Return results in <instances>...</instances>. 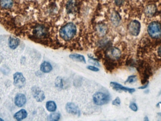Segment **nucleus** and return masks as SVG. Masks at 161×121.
Returning <instances> with one entry per match:
<instances>
[{"instance_id":"423d86ee","label":"nucleus","mask_w":161,"mask_h":121,"mask_svg":"<svg viewBox=\"0 0 161 121\" xmlns=\"http://www.w3.org/2000/svg\"><path fill=\"white\" fill-rule=\"evenodd\" d=\"M32 95L34 98L38 102H42L44 99V93L40 88L37 87H34L32 89Z\"/></svg>"},{"instance_id":"39448f33","label":"nucleus","mask_w":161,"mask_h":121,"mask_svg":"<svg viewBox=\"0 0 161 121\" xmlns=\"http://www.w3.org/2000/svg\"><path fill=\"white\" fill-rule=\"evenodd\" d=\"M140 24L138 21H133L129 24L128 29L130 34L134 36H137L140 34Z\"/></svg>"},{"instance_id":"c85d7f7f","label":"nucleus","mask_w":161,"mask_h":121,"mask_svg":"<svg viewBox=\"0 0 161 121\" xmlns=\"http://www.w3.org/2000/svg\"><path fill=\"white\" fill-rule=\"evenodd\" d=\"M157 53H158L159 56L161 57V46H160L157 50Z\"/></svg>"},{"instance_id":"412c9836","label":"nucleus","mask_w":161,"mask_h":121,"mask_svg":"<svg viewBox=\"0 0 161 121\" xmlns=\"http://www.w3.org/2000/svg\"><path fill=\"white\" fill-rule=\"evenodd\" d=\"M107 29L105 25L100 24L97 26V31L99 32V33L102 35L105 34L107 32Z\"/></svg>"},{"instance_id":"f3484780","label":"nucleus","mask_w":161,"mask_h":121,"mask_svg":"<svg viewBox=\"0 0 161 121\" xmlns=\"http://www.w3.org/2000/svg\"><path fill=\"white\" fill-rule=\"evenodd\" d=\"M156 12V7L154 5H150L146 7L145 13L148 16L151 17Z\"/></svg>"},{"instance_id":"bb28decb","label":"nucleus","mask_w":161,"mask_h":121,"mask_svg":"<svg viewBox=\"0 0 161 121\" xmlns=\"http://www.w3.org/2000/svg\"><path fill=\"white\" fill-rule=\"evenodd\" d=\"M89 62L92 64L95 65V66H99V63L97 62V61H95V60L94 59H92V60H89Z\"/></svg>"},{"instance_id":"9d476101","label":"nucleus","mask_w":161,"mask_h":121,"mask_svg":"<svg viewBox=\"0 0 161 121\" xmlns=\"http://www.w3.org/2000/svg\"><path fill=\"white\" fill-rule=\"evenodd\" d=\"M14 5L13 0H0V8L4 11L11 10Z\"/></svg>"},{"instance_id":"dca6fc26","label":"nucleus","mask_w":161,"mask_h":121,"mask_svg":"<svg viewBox=\"0 0 161 121\" xmlns=\"http://www.w3.org/2000/svg\"><path fill=\"white\" fill-rule=\"evenodd\" d=\"M46 108L50 112H54L57 109V105L52 101H49L46 103Z\"/></svg>"},{"instance_id":"2eb2a0df","label":"nucleus","mask_w":161,"mask_h":121,"mask_svg":"<svg viewBox=\"0 0 161 121\" xmlns=\"http://www.w3.org/2000/svg\"><path fill=\"white\" fill-rule=\"evenodd\" d=\"M110 56L113 58L117 59L120 57L121 51L118 48H113L110 50L109 52Z\"/></svg>"},{"instance_id":"2f4dec72","label":"nucleus","mask_w":161,"mask_h":121,"mask_svg":"<svg viewBox=\"0 0 161 121\" xmlns=\"http://www.w3.org/2000/svg\"><path fill=\"white\" fill-rule=\"evenodd\" d=\"M158 114L161 117V113H158Z\"/></svg>"},{"instance_id":"ddd939ff","label":"nucleus","mask_w":161,"mask_h":121,"mask_svg":"<svg viewBox=\"0 0 161 121\" xmlns=\"http://www.w3.org/2000/svg\"><path fill=\"white\" fill-rule=\"evenodd\" d=\"M69 57L72 60L75 61L81 62V63H86L85 59L83 56L76 53H72L69 55Z\"/></svg>"},{"instance_id":"6ab92c4d","label":"nucleus","mask_w":161,"mask_h":121,"mask_svg":"<svg viewBox=\"0 0 161 121\" xmlns=\"http://www.w3.org/2000/svg\"><path fill=\"white\" fill-rule=\"evenodd\" d=\"M60 117V114L59 113H52L49 116L48 120L49 121H58Z\"/></svg>"},{"instance_id":"9b49d317","label":"nucleus","mask_w":161,"mask_h":121,"mask_svg":"<svg viewBox=\"0 0 161 121\" xmlns=\"http://www.w3.org/2000/svg\"><path fill=\"white\" fill-rule=\"evenodd\" d=\"M19 44L20 40L19 38L13 36H10L9 38L8 44L11 49L13 50L16 49L19 45Z\"/></svg>"},{"instance_id":"f03ea898","label":"nucleus","mask_w":161,"mask_h":121,"mask_svg":"<svg viewBox=\"0 0 161 121\" xmlns=\"http://www.w3.org/2000/svg\"><path fill=\"white\" fill-rule=\"evenodd\" d=\"M148 33L153 38H159L161 37V24L156 22H153L148 25Z\"/></svg>"},{"instance_id":"20e7f679","label":"nucleus","mask_w":161,"mask_h":121,"mask_svg":"<svg viewBox=\"0 0 161 121\" xmlns=\"http://www.w3.org/2000/svg\"><path fill=\"white\" fill-rule=\"evenodd\" d=\"M14 84L18 88H22L26 84V80L23 74L17 72L14 74Z\"/></svg>"},{"instance_id":"393cba45","label":"nucleus","mask_w":161,"mask_h":121,"mask_svg":"<svg viewBox=\"0 0 161 121\" xmlns=\"http://www.w3.org/2000/svg\"><path fill=\"white\" fill-rule=\"evenodd\" d=\"M88 69L91 70V71H94V72H98L99 70L98 68H97L96 67L93 66H88L87 67Z\"/></svg>"},{"instance_id":"a211bd4d","label":"nucleus","mask_w":161,"mask_h":121,"mask_svg":"<svg viewBox=\"0 0 161 121\" xmlns=\"http://www.w3.org/2000/svg\"><path fill=\"white\" fill-rule=\"evenodd\" d=\"M111 21L115 25L119 24L121 21V18L118 13L117 12H114L113 13L111 16Z\"/></svg>"},{"instance_id":"1a4fd4ad","label":"nucleus","mask_w":161,"mask_h":121,"mask_svg":"<svg viewBox=\"0 0 161 121\" xmlns=\"http://www.w3.org/2000/svg\"><path fill=\"white\" fill-rule=\"evenodd\" d=\"M110 85L111 87H112L114 90H123V91L128 92L130 93H133L135 91V90L134 88L125 87L124 86H122V85L120 84L117 82H111L110 83Z\"/></svg>"},{"instance_id":"7ed1b4c3","label":"nucleus","mask_w":161,"mask_h":121,"mask_svg":"<svg viewBox=\"0 0 161 121\" xmlns=\"http://www.w3.org/2000/svg\"><path fill=\"white\" fill-rule=\"evenodd\" d=\"M93 99L96 105L101 106L107 103L109 100V97L105 93L97 92L94 95Z\"/></svg>"},{"instance_id":"a878e982","label":"nucleus","mask_w":161,"mask_h":121,"mask_svg":"<svg viewBox=\"0 0 161 121\" xmlns=\"http://www.w3.org/2000/svg\"><path fill=\"white\" fill-rule=\"evenodd\" d=\"M115 4L117 5L121 6L123 4L125 0H115Z\"/></svg>"},{"instance_id":"5701e85b","label":"nucleus","mask_w":161,"mask_h":121,"mask_svg":"<svg viewBox=\"0 0 161 121\" xmlns=\"http://www.w3.org/2000/svg\"><path fill=\"white\" fill-rule=\"evenodd\" d=\"M130 108H131V110L134 112L137 111V110L138 109L137 105L135 103H132L130 104Z\"/></svg>"},{"instance_id":"aec40b11","label":"nucleus","mask_w":161,"mask_h":121,"mask_svg":"<svg viewBox=\"0 0 161 121\" xmlns=\"http://www.w3.org/2000/svg\"><path fill=\"white\" fill-rule=\"evenodd\" d=\"M55 84V86L56 87L58 88H62L63 86L62 79L60 77H57L56 79Z\"/></svg>"},{"instance_id":"cd10ccee","label":"nucleus","mask_w":161,"mask_h":121,"mask_svg":"<svg viewBox=\"0 0 161 121\" xmlns=\"http://www.w3.org/2000/svg\"><path fill=\"white\" fill-rule=\"evenodd\" d=\"M149 82H148L147 83H146V84L144 85V86H141V87H140L138 88V89H141V90H143V89H145V88H146L148 87V85L149 84Z\"/></svg>"},{"instance_id":"473e14b6","label":"nucleus","mask_w":161,"mask_h":121,"mask_svg":"<svg viewBox=\"0 0 161 121\" xmlns=\"http://www.w3.org/2000/svg\"><path fill=\"white\" fill-rule=\"evenodd\" d=\"M0 121H3V119H2L1 118H0Z\"/></svg>"},{"instance_id":"f8f14e48","label":"nucleus","mask_w":161,"mask_h":121,"mask_svg":"<svg viewBox=\"0 0 161 121\" xmlns=\"http://www.w3.org/2000/svg\"><path fill=\"white\" fill-rule=\"evenodd\" d=\"M27 116V111L25 109H21L14 114V117L16 120L21 121L26 118Z\"/></svg>"},{"instance_id":"7c9ffc66","label":"nucleus","mask_w":161,"mask_h":121,"mask_svg":"<svg viewBox=\"0 0 161 121\" xmlns=\"http://www.w3.org/2000/svg\"><path fill=\"white\" fill-rule=\"evenodd\" d=\"M160 104H161V102H159V103H158L157 104V105H156V106H159V105H160Z\"/></svg>"},{"instance_id":"c756f323","label":"nucleus","mask_w":161,"mask_h":121,"mask_svg":"<svg viewBox=\"0 0 161 121\" xmlns=\"http://www.w3.org/2000/svg\"><path fill=\"white\" fill-rule=\"evenodd\" d=\"M144 121H148L149 120H148V117L147 116H146L145 117V118H144Z\"/></svg>"},{"instance_id":"4be33fe9","label":"nucleus","mask_w":161,"mask_h":121,"mask_svg":"<svg viewBox=\"0 0 161 121\" xmlns=\"http://www.w3.org/2000/svg\"><path fill=\"white\" fill-rule=\"evenodd\" d=\"M137 80V76L136 75H131L128 77L127 80H126L125 83H132L136 82Z\"/></svg>"},{"instance_id":"4468645a","label":"nucleus","mask_w":161,"mask_h":121,"mask_svg":"<svg viewBox=\"0 0 161 121\" xmlns=\"http://www.w3.org/2000/svg\"><path fill=\"white\" fill-rule=\"evenodd\" d=\"M41 70L42 72L44 73H48L52 71V67L51 64L47 62H44L42 64L41 66Z\"/></svg>"},{"instance_id":"0eeeda50","label":"nucleus","mask_w":161,"mask_h":121,"mask_svg":"<svg viewBox=\"0 0 161 121\" xmlns=\"http://www.w3.org/2000/svg\"><path fill=\"white\" fill-rule=\"evenodd\" d=\"M66 109L68 113L75 115H80L81 112L78 107L73 103H68L66 104Z\"/></svg>"},{"instance_id":"b1692460","label":"nucleus","mask_w":161,"mask_h":121,"mask_svg":"<svg viewBox=\"0 0 161 121\" xmlns=\"http://www.w3.org/2000/svg\"><path fill=\"white\" fill-rule=\"evenodd\" d=\"M121 100L119 98L117 97V98H115L112 102V104L115 106H119L120 105Z\"/></svg>"},{"instance_id":"f257e3e1","label":"nucleus","mask_w":161,"mask_h":121,"mask_svg":"<svg viewBox=\"0 0 161 121\" xmlns=\"http://www.w3.org/2000/svg\"><path fill=\"white\" fill-rule=\"evenodd\" d=\"M76 33V27L74 23H68L63 26L60 31V37L66 41L73 38Z\"/></svg>"},{"instance_id":"6e6552de","label":"nucleus","mask_w":161,"mask_h":121,"mask_svg":"<svg viewBox=\"0 0 161 121\" xmlns=\"http://www.w3.org/2000/svg\"><path fill=\"white\" fill-rule=\"evenodd\" d=\"M15 105L21 108L24 106L27 102V98L26 96L24 94L21 93L18 94L16 96L14 99Z\"/></svg>"}]
</instances>
